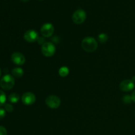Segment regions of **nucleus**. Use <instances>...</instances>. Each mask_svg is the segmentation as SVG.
Listing matches in <instances>:
<instances>
[{
	"instance_id": "obj_17",
	"label": "nucleus",
	"mask_w": 135,
	"mask_h": 135,
	"mask_svg": "<svg viewBox=\"0 0 135 135\" xmlns=\"http://www.w3.org/2000/svg\"><path fill=\"white\" fill-rule=\"evenodd\" d=\"M13 106L11 104H5V109L7 112H12L13 111Z\"/></svg>"
},
{
	"instance_id": "obj_4",
	"label": "nucleus",
	"mask_w": 135,
	"mask_h": 135,
	"mask_svg": "<svg viewBox=\"0 0 135 135\" xmlns=\"http://www.w3.org/2000/svg\"><path fill=\"white\" fill-rule=\"evenodd\" d=\"M86 18V13L83 9H79L75 11L72 16L73 21L76 25H80L85 21Z\"/></svg>"
},
{
	"instance_id": "obj_5",
	"label": "nucleus",
	"mask_w": 135,
	"mask_h": 135,
	"mask_svg": "<svg viewBox=\"0 0 135 135\" xmlns=\"http://www.w3.org/2000/svg\"><path fill=\"white\" fill-rule=\"evenodd\" d=\"M46 104L51 109H57L61 105V100L57 96L51 95L46 99Z\"/></svg>"
},
{
	"instance_id": "obj_19",
	"label": "nucleus",
	"mask_w": 135,
	"mask_h": 135,
	"mask_svg": "<svg viewBox=\"0 0 135 135\" xmlns=\"http://www.w3.org/2000/svg\"><path fill=\"white\" fill-rule=\"evenodd\" d=\"M6 115V111L3 108H0V119H2L5 117Z\"/></svg>"
},
{
	"instance_id": "obj_2",
	"label": "nucleus",
	"mask_w": 135,
	"mask_h": 135,
	"mask_svg": "<svg viewBox=\"0 0 135 135\" xmlns=\"http://www.w3.org/2000/svg\"><path fill=\"white\" fill-rule=\"evenodd\" d=\"M15 79L12 75H5L0 80V86L5 90H9L15 85Z\"/></svg>"
},
{
	"instance_id": "obj_18",
	"label": "nucleus",
	"mask_w": 135,
	"mask_h": 135,
	"mask_svg": "<svg viewBox=\"0 0 135 135\" xmlns=\"http://www.w3.org/2000/svg\"><path fill=\"white\" fill-rule=\"evenodd\" d=\"M0 135H7V131L4 127L0 125Z\"/></svg>"
},
{
	"instance_id": "obj_21",
	"label": "nucleus",
	"mask_w": 135,
	"mask_h": 135,
	"mask_svg": "<svg viewBox=\"0 0 135 135\" xmlns=\"http://www.w3.org/2000/svg\"><path fill=\"white\" fill-rule=\"evenodd\" d=\"M21 1H22V2H26V1H29V0H21Z\"/></svg>"
},
{
	"instance_id": "obj_8",
	"label": "nucleus",
	"mask_w": 135,
	"mask_h": 135,
	"mask_svg": "<svg viewBox=\"0 0 135 135\" xmlns=\"http://www.w3.org/2000/svg\"><path fill=\"white\" fill-rule=\"evenodd\" d=\"M11 59L13 63L17 65H22L25 64V61H26V58H25V55L18 51L13 53L11 55Z\"/></svg>"
},
{
	"instance_id": "obj_7",
	"label": "nucleus",
	"mask_w": 135,
	"mask_h": 135,
	"mask_svg": "<svg viewBox=\"0 0 135 135\" xmlns=\"http://www.w3.org/2000/svg\"><path fill=\"white\" fill-rule=\"evenodd\" d=\"M39 36L36 30H28L25 32L24 34V39L28 43H33L38 41Z\"/></svg>"
},
{
	"instance_id": "obj_13",
	"label": "nucleus",
	"mask_w": 135,
	"mask_h": 135,
	"mask_svg": "<svg viewBox=\"0 0 135 135\" xmlns=\"http://www.w3.org/2000/svg\"><path fill=\"white\" fill-rule=\"evenodd\" d=\"M59 76H61V77H65L69 73V69L67 67L65 66H63V67H61L59 69Z\"/></svg>"
},
{
	"instance_id": "obj_3",
	"label": "nucleus",
	"mask_w": 135,
	"mask_h": 135,
	"mask_svg": "<svg viewBox=\"0 0 135 135\" xmlns=\"http://www.w3.org/2000/svg\"><path fill=\"white\" fill-rule=\"evenodd\" d=\"M42 53L44 56L50 57L55 54L56 48L55 45L50 42H46L43 44L42 46Z\"/></svg>"
},
{
	"instance_id": "obj_10",
	"label": "nucleus",
	"mask_w": 135,
	"mask_h": 135,
	"mask_svg": "<svg viewBox=\"0 0 135 135\" xmlns=\"http://www.w3.org/2000/svg\"><path fill=\"white\" fill-rule=\"evenodd\" d=\"M134 86L135 85L134 82L132 80H129V79L123 80L119 84L120 89L123 92H130L134 89Z\"/></svg>"
},
{
	"instance_id": "obj_16",
	"label": "nucleus",
	"mask_w": 135,
	"mask_h": 135,
	"mask_svg": "<svg viewBox=\"0 0 135 135\" xmlns=\"http://www.w3.org/2000/svg\"><path fill=\"white\" fill-rule=\"evenodd\" d=\"M132 100L131 96H129V95H125L123 98V102H124V104H129L131 103Z\"/></svg>"
},
{
	"instance_id": "obj_23",
	"label": "nucleus",
	"mask_w": 135,
	"mask_h": 135,
	"mask_svg": "<svg viewBox=\"0 0 135 135\" xmlns=\"http://www.w3.org/2000/svg\"><path fill=\"white\" fill-rule=\"evenodd\" d=\"M1 70L0 69V77H1Z\"/></svg>"
},
{
	"instance_id": "obj_14",
	"label": "nucleus",
	"mask_w": 135,
	"mask_h": 135,
	"mask_svg": "<svg viewBox=\"0 0 135 135\" xmlns=\"http://www.w3.org/2000/svg\"><path fill=\"white\" fill-rule=\"evenodd\" d=\"M98 40L100 43L105 44L108 40V36L105 33H101L98 35Z\"/></svg>"
},
{
	"instance_id": "obj_12",
	"label": "nucleus",
	"mask_w": 135,
	"mask_h": 135,
	"mask_svg": "<svg viewBox=\"0 0 135 135\" xmlns=\"http://www.w3.org/2000/svg\"><path fill=\"white\" fill-rule=\"evenodd\" d=\"M20 100V96L17 93H12L9 96V101L12 104H16Z\"/></svg>"
},
{
	"instance_id": "obj_11",
	"label": "nucleus",
	"mask_w": 135,
	"mask_h": 135,
	"mask_svg": "<svg viewBox=\"0 0 135 135\" xmlns=\"http://www.w3.org/2000/svg\"><path fill=\"white\" fill-rule=\"evenodd\" d=\"M11 73L13 77L21 78L23 76L24 71L22 68H20V67H16V68H14L13 70H12Z\"/></svg>"
},
{
	"instance_id": "obj_9",
	"label": "nucleus",
	"mask_w": 135,
	"mask_h": 135,
	"mask_svg": "<svg viewBox=\"0 0 135 135\" xmlns=\"http://www.w3.org/2000/svg\"><path fill=\"white\" fill-rule=\"evenodd\" d=\"M21 100H22V103H23L25 105H31L35 103L36 98L35 95H34L32 92H28L23 94V95L22 96Z\"/></svg>"
},
{
	"instance_id": "obj_15",
	"label": "nucleus",
	"mask_w": 135,
	"mask_h": 135,
	"mask_svg": "<svg viewBox=\"0 0 135 135\" xmlns=\"http://www.w3.org/2000/svg\"><path fill=\"white\" fill-rule=\"evenodd\" d=\"M6 100L7 98L5 92L0 90V106L5 105V102H6Z\"/></svg>"
},
{
	"instance_id": "obj_6",
	"label": "nucleus",
	"mask_w": 135,
	"mask_h": 135,
	"mask_svg": "<svg viewBox=\"0 0 135 135\" xmlns=\"http://www.w3.org/2000/svg\"><path fill=\"white\" fill-rule=\"evenodd\" d=\"M54 32V25L51 23H45L40 28V32L44 37H50L53 35Z\"/></svg>"
},
{
	"instance_id": "obj_22",
	"label": "nucleus",
	"mask_w": 135,
	"mask_h": 135,
	"mask_svg": "<svg viewBox=\"0 0 135 135\" xmlns=\"http://www.w3.org/2000/svg\"><path fill=\"white\" fill-rule=\"evenodd\" d=\"M131 80H133V81L134 82V81H135V76H134V77L133 78V79H131Z\"/></svg>"
},
{
	"instance_id": "obj_1",
	"label": "nucleus",
	"mask_w": 135,
	"mask_h": 135,
	"mask_svg": "<svg viewBox=\"0 0 135 135\" xmlns=\"http://www.w3.org/2000/svg\"><path fill=\"white\" fill-rule=\"evenodd\" d=\"M82 47L86 52H94L98 48V42L92 37H86L82 40Z\"/></svg>"
},
{
	"instance_id": "obj_20",
	"label": "nucleus",
	"mask_w": 135,
	"mask_h": 135,
	"mask_svg": "<svg viewBox=\"0 0 135 135\" xmlns=\"http://www.w3.org/2000/svg\"><path fill=\"white\" fill-rule=\"evenodd\" d=\"M131 98H132V100H133V102H134L135 103V90L133 91V93H132Z\"/></svg>"
}]
</instances>
